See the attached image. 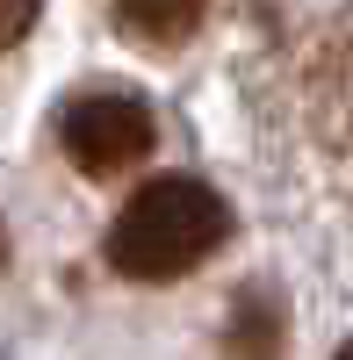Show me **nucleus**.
Masks as SVG:
<instances>
[{
  "label": "nucleus",
  "mask_w": 353,
  "mask_h": 360,
  "mask_svg": "<svg viewBox=\"0 0 353 360\" xmlns=\"http://www.w3.org/2000/svg\"><path fill=\"white\" fill-rule=\"evenodd\" d=\"M281 108H288V137L303 144V159L353 202V15L325 22L288 58Z\"/></svg>",
  "instance_id": "obj_2"
},
{
  "label": "nucleus",
  "mask_w": 353,
  "mask_h": 360,
  "mask_svg": "<svg viewBox=\"0 0 353 360\" xmlns=\"http://www.w3.org/2000/svg\"><path fill=\"white\" fill-rule=\"evenodd\" d=\"M152 108L123 86H86L58 108V152H65L86 180H108V173H130L144 152H152Z\"/></svg>",
  "instance_id": "obj_3"
},
{
  "label": "nucleus",
  "mask_w": 353,
  "mask_h": 360,
  "mask_svg": "<svg viewBox=\"0 0 353 360\" xmlns=\"http://www.w3.org/2000/svg\"><path fill=\"white\" fill-rule=\"evenodd\" d=\"M37 8H44V0H0V51L29 37V22H37Z\"/></svg>",
  "instance_id": "obj_5"
},
{
  "label": "nucleus",
  "mask_w": 353,
  "mask_h": 360,
  "mask_svg": "<svg viewBox=\"0 0 353 360\" xmlns=\"http://www.w3.org/2000/svg\"><path fill=\"white\" fill-rule=\"evenodd\" d=\"M332 360H353V346H339V353H332Z\"/></svg>",
  "instance_id": "obj_6"
},
{
  "label": "nucleus",
  "mask_w": 353,
  "mask_h": 360,
  "mask_svg": "<svg viewBox=\"0 0 353 360\" xmlns=\"http://www.w3.org/2000/svg\"><path fill=\"white\" fill-rule=\"evenodd\" d=\"M202 15H210V0H115V29L137 44V51H181Z\"/></svg>",
  "instance_id": "obj_4"
},
{
  "label": "nucleus",
  "mask_w": 353,
  "mask_h": 360,
  "mask_svg": "<svg viewBox=\"0 0 353 360\" xmlns=\"http://www.w3.org/2000/svg\"><path fill=\"white\" fill-rule=\"evenodd\" d=\"M231 238V209L210 180H188V173H166V180H144V188L115 209L108 224V266L123 281H181L195 274L202 259Z\"/></svg>",
  "instance_id": "obj_1"
}]
</instances>
